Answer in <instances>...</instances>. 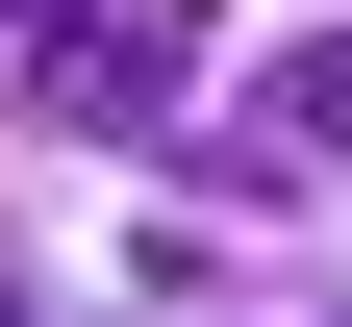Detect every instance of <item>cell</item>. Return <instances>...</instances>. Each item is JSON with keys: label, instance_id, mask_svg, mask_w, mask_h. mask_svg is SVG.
I'll use <instances>...</instances> for the list:
<instances>
[{"label": "cell", "instance_id": "7a4b0ae2", "mask_svg": "<svg viewBox=\"0 0 352 327\" xmlns=\"http://www.w3.org/2000/svg\"><path fill=\"white\" fill-rule=\"evenodd\" d=\"M302 151H352V25H327V51H302Z\"/></svg>", "mask_w": 352, "mask_h": 327}, {"label": "cell", "instance_id": "6da1fadb", "mask_svg": "<svg viewBox=\"0 0 352 327\" xmlns=\"http://www.w3.org/2000/svg\"><path fill=\"white\" fill-rule=\"evenodd\" d=\"M51 101H76V126H126V151H151V126L201 101V25H176V0H51Z\"/></svg>", "mask_w": 352, "mask_h": 327}]
</instances>
